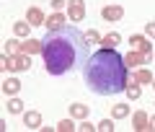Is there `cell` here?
Here are the masks:
<instances>
[{"label": "cell", "mask_w": 155, "mask_h": 132, "mask_svg": "<svg viewBox=\"0 0 155 132\" xmlns=\"http://www.w3.org/2000/svg\"><path fill=\"white\" fill-rule=\"evenodd\" d=\"M88 47L85 34L75 26H65L60 31H47L41 39V57H44V70L49 75H65L78 67H83L88 60Z\"/></svg>", "instance_id": "obj_1"}, {"label": "cell", "mask_w": 155, "mask_h": 132, "mask_svg": "<svg viewBox=\"0 0 155 132\" xmlns=\"http://www.w3.org/2000/svg\"><path fill=\"white\" fill-rule=\"evenodd\" d=\"M127 62L116 49H104L85 60L83 65V80L85 86L98 96H114L127 91Z\"/></svg>", "instance_id": "obj_2"}, {"label": "cell", "mask_w": 155, "mask_h": 132, "mask_svg": "<svg viewBox=\"0 0 155 132\" xmlns=\"http://www.w3.org/2000/svg\"><path fill=\"white\" fill-rule=\"evenodd\" d=\"M3 70H11V73H23L31 67V57L18 52V55H3Z\"/></svg>", "instance_id": "obj_3"}, {"label": "cell", "mask_w": 155, "mask_h": 132, "mask_svg": "<svg viewBox=\"0 0 155 132\" xmlns=\"http://www.w3.org/2000/svg\"><path fill=\"white\" fill-rule=\"evenodd\" d=\"M129 44H132L137 52H142L145 57L150 60V55H153V44H150V36H142V34H134V36H129Z\"/></svg>", "instance_id": "obj_4"}, {"label": "cell", "mask_w": 155, "mask_h": 132, "mask_svg": "<svg viewBox=\"0 0 155 132\" xmlns=\"http://www.w3.org/2000/svg\"><path fill=\"white\" fill-rule=\"evenodd\" d=\"M67 18L75 21V23L85 18V3L83 0H67Z\"/></svg>", "instance_id": "obj_5"}, {"label": "cell", "mask_w": 155, "mask_h": 132, "mask_svg": "<svg viewBox=\"0 0 155 132\" xmlns=\"http://www.w3.org/2000/svg\"><path fill=\"white\" fill-rule=\"evenodd\" d=\"M44 26H47V31H60V29L67 26V16H65L62 11H57L54 16H49V18L44 21Z\"/></svg>", "instance_id": "obj_6"}, {"label": "cell", "mask_w": 155, "mask_h": 132, "mask_svg": "<svg viewBox=\"0 0 155 132\" xmlns=\"http://www.w3.org/2000/svg\"><path fill=\"white\" fill-rule=\"evenodd\" d=\"M101 18H104V21H122L124 8L122 5H106V8H101Z\"/></svg>", "instance_id": "obj_7"}, {"label": "cell", "mask_w": 155, "mask_h": 132, "mask_svg": "<svg viewBox=\"0 0 155 132\" xmlns=\"http://www.w3.org/2000/svg\"><path fill=\"white\" fill-rule=\"evenodd\" d=\"M124 62H127V67H140V65H147L150 60L142 55V52L132 49V52H127V55H124Z\"/></svg>", "instance_id": "obj_8"}, {"label": "cell", "mask_w": 155, "mask_h": 132, "mask_svg": "<svg viewBox=\"0 0 155 132\" xmlns=\"http://www.w3.org/2000/svg\"><path fill=\"white\" fill-rule=\"evenodd\" d=\"M132 127H134L137 132L150 130V117H147V111H134V114H132Z\"/></svg>", "instance_id": "obj_9"}, {"label": "cell", "mask_w": 155, "mask_h": 132, "mask_svg": "<svg viewBox=\"0 0 155 132\" xmlns=\"http://www.w3.org/2000/svg\"><path fill=\"white\" fill-rule=\"evenodd\" d=\"M26 21L31 23V26H41L47 18H44V13H41V8L34 5V8H28V11H26Z\"/></svg>", "instance_id": "obj_10"}, {"label": "cell", "mask_w": 155, "mask_h": 132, "mask_svg": "<svg viewBox=\"0 0 155 132\" xmlns=\"http://www.w3.org/2000/svg\"><path fill=\"white\" fill-rule=\"evenodd\" d=\"M18 91H21V80L18 78H5L3 80V93L5 96H16Z\"/></svg>", "instance_id": "obj_11"}, {"label": "cell", "mask_w": 155, "mask_h": 132, "mask_svg": "<svg viewBox=\"0 0 155 132\" xmlns=\"http://www.w3.org/2000/svg\"><path fill=\"white\" fill-rule=\"evenodd\" d=\"M23 124H26L28 130H39V127H41V114H39V111H26V114H23Z\"/></svg>", "instance_id": "obj_12"}, {"label": "cell", "mask_w": 155, "mask_h": 132, "mask_svg": "<svg viewBox=\"0 0 155 132\" xmlns=\"http://www.w3.org/2000/svg\"><path fill=\"white\" fill-rule=\"evenodd\" d=\"M119 42H122V36H119L116 31H109L104 39H101V47H104V49H116V44H119Z\"/></svg>", "instance_id": "obj_13"}, {"label": "cell", "mask_w": 155, "mask_h": 132, "mask_svg": "<svg viewBox=\"0 0 155 132\" xmlns=\"http://www.w3.org/2000/svg\"><path fill=\"white\" fill-rule=\"evenodd\" d=\"M70 114L75 117V119H88L91 106H85V104H72V106H70Z\"/></svg>", "instance_id": "obj_14"}, {"label": "cell", "mask_w": 155, "mask_h": 132, "mask_svg": "<svg viewBox=\"0 0 155 132\" xmlns=\"http://www.w3.org/2000/svg\"><path fill=\"white\" fill-rule=\"evenodd\" d=\"M21 52H23V55H34V52H41V42H36V39H26V42L21 44Z\"/></svg>", "instance_id": "obj_15"}, {"label": "cell", "mask_w": 155, "mask_h": 132, "mask_svg": "<svg viewBox=\"0 0 155 132\" xmlns=\"http://www.w3.org/2000/svg\"><path fill=\"white\" fill-rule=\"evenodd\" d=\"M13 34H16V36H28V34H31V23H28V21L13 23Z\"/></svg>", "instance_id": "obj_16"}, {"label": "cell", "mask_w": 155, "mask_h": 132, "mask_svg": "<svg viewBox=\"0 0 155 132\" xmlns=\"http://www.w3.org/2000/svg\"><path fill=\"white\" fill-rule=\"evenodd\" d=\"M134 80H137L140 86H147V83H153V75H150V70H145V67H140V70L134 73Z\"/></svg>", "instance_id": "obj_17"}, {"label": "cell", "mask_w": 155, "mask_h": 132, "mask_svg": "<svg viewBox=\"0 0 155 132\" xmlns=\"http://www.w3.org/2000/svg\"><path fill=\"white\" fill-rule=\"evenodd\" d=\"M111 117H114V119H124V117H129V104H116L114 109H111Z\"/></svg>", "instance_id": "obj_18"}, {"label": "cell", "mask_w": 155, "mask_h": 132, "mask_svg": "<svg viewBox=\"0 0 155 132\" xmlns=\"http://www.w3.org/2000/svg\"><path fill=\"white\" fill-rule=\"evenodd\" d=\"M8 111H11V114H21V111H23V101L16 99V96H11V101H8Z\"/></svg>", "instance_id": "obj_19"}, {"label": "cell", "mask_w": 155, "mask_h": 132, "mask_svg": "<svg viewBox=\"0 0 155 132\" xmlns=\"http://www.w3.org/2000/svg\"><path fill=\"white\" fill-rule=\"evenodd\" d=\"M18 52H21V44H18L16 39H8V42H5V52H3V55H18Z\"/></svg>", "instance_id": "obj_20"}, {"label": "cell", "mask_w": 155, "mask_h": 132, "mask_svg": "<svg viewBox=\"0 0 155 132\" xmlns=\"http://www.w3.org/2000/svg\"><path fill=\"white\" fill-rule=\"evenodd\" d=\"M54 130H60V132H72V130H78V127L72 124V119H62L60 124L54 127Z\"/></svg>", "instance_id": "obj_21"}, {"label": "cell", "mask_w": 155, "mask_h": 132, "mask_svg": "<svg viewBox=\"0 0 155 132\" xmlns=\"http://www.w3.org/2000/svg\"><path fill=\"white\" fill-rule=\"evenodd\" d=\"M101 39H104V36H101L98 31H93V29L85 34V42H88V44H101Z\"/></svg>", "instance_id": "obj_22"}, {"label": "cell", "mask_w": 155, "mask_h": 132, "mask_svg": "<svg viewBox=\"0 0 155 132\" xmlns=\"http://www.w3.org/2000/svg\"><path fill=\"white\" fill-rule=\"evenodd\" d=\"M98 130H101V132H114V122H111V119H101Z\"/></svg>", "instance_id": "obj_23"}, {"label": "cell", "mask_w": 155, "mask_h": 132, "mask_svg": "<svg viewBox=\"0 0 155 132\" xmlns=\"http://www.w3.org/2000/svg\"><path fill=\"white\" fill-rule=\"evenodd\" d=\"M78 130H80V132H93V130H98V127H96V124H91L88 119H83V122H80V127H78Z\"/></svg>", "instance_id": "obj_24"}, {"label": "cell", "mask_w": 155, "mask_h": 132, "mask_svg": "<svg viewBox=\"0 0 155 132\" xmlns=\"http://www.w3.org/2000/svg\"><path fill=\"white\" fill-rule=\"evenodd\" d=\"M145 36L155 39V23H153V21H150V23H145Z\"/></svg>", "instance_id": "obj_25"}, {"label": "cell", "mask_w": 155, "mask_h": 132, "mask_svg": "<svg viewBox=\"0 0 155 132\" xmlns=\"http://www.w3.org/2000/svg\"><path fill=\"white\" fill-rule=\"evenodd\" d=\"M65 5H67V0H52V8H54V11H62Z\"/></svg>", "instance_id": "obj_26"}, {"label": "cell", "mask_w": 155, "mask_h": 132, "mask_svg": "<svg viewBox=\"0 0 155 132\" xmlns=\"http://www.w3.org/2000/svg\"><path fill=\"white\" fill-rule=\"evenodd\" d=\"M150 130L155 132V117H150Z\"/></svg>", "instance_id": "obj_27"}, {"label": "cell", "mask_w": 155, "mask_h": 132, "mask_svg": "<svg viewBox=\"0 0 155 132\" xmlns=\"http://www.w3.org/2000/svg\"><path fill=\"white\" fill-rule=\"evenodd\" d=\"M153 88H155V78H153Z\"/></svg>", "instance_id": "obj_28"}]
</instances>
